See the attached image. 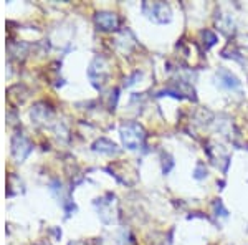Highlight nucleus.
Segmentation results:
<instances>
[{
	"label": "nucleus",
	"mask_w": 248,
	"mask_h": 245,
	"mask_svg": "<svg viewBox=\"0 0 248 245\" xmlns=\"http://www.w3.org/2000/svg\"><path fill=\"white\" fill-rule=\"evenodd\" d=\"M142 10L155 23H167L172 18L170 7L164 2H146L142 5Z\"/></svg>",
	"instance_id": "2"
},
{
	"label": "nucleus",
	"mask_w": 248,
	"mask_h": 245,
	"mask_svg": "<svg viewBox=\"0 0 248 245\" xmlns=\"http://www.w3.org/2000/svg\"><path fill=\"white\" fill-rule=\"evenodd\" d=\"M94 20L101 30H116L119 27L118 15L111 14V12H99V14H96Z\"/></svg>",
	"instance_id": "3"
},
{
	"label": "nucleus",
	"mask_w": 248,
	"mask_h": 245,
	"mask_svg": "<svg viewBox=\"0 0 248 245\" xmlns=\"http://www.w3.org/2000/svg\"><path fill=\"white\" fill-rule=\"evenodd\" d=\"M121 138H123V144L127 149H138V147H141L144 144L146 132H144L141 124L127 123L121 126Z\"/></svg>",
	"instance_id": "1"
},
{
	"label": "nucleus",
	"mask_w": 248,
	"mask_h": 245,
	"mask_svg": "<svg viewBox=\"0 0 248 245\" xmlns=\"http://www.w3.org/2000/svg\"><path fill=\"white\" fill-rule=\"evenodd\" d=\"M217 80H218V86L223 88V90H237L240 88V82L235 75H232L229 70H220L217 73Z\"/></svg>",
	"instance_id": "5"
},
{
	"label": "nucleus",
	"mask_w": 248,
	"mask_h": 245,
	"mask_svg": "<svg viewBox=\"0 0 248 245\" xmlns=\"http://www.w3.org/2000/svg\"><path fill=\"white\" fill-rule=\"evenodd\" d=\"M93 149L99 151V152H105V154H113V152L118 151V149H116V144L108 141V139H99V141H96Z\"/></svg>",
	"instance_id": "6"
},
{
	"label": "nucleus",
	"mask_w": 248,
	"mask_h": 245,
	"mask_svg": "<svg viewBox=\"0 0 248 245\" xmlns=\"http://www.w3.org/2000/svg\"><path fill=\"white\" fill-rule=\"evenodd\" d=\"M30 151H31V144L29 143V139L23 138L22 134L15 136L14 143H12V152H14L15 158H17V159H23Z\"/></svg>",
	"instance_id": "4"
},
{
	"label": "nucleus",
	"mask_w": 248,
	"mask_h": 245,
	"mask_svg": "<svg viewBox=\"0 0 248 245\" xmlns=\"http://www.w3.org/2000/svg\"><path fill=\"white\" fill-rule=\"evenodd\" d=\"M202 35H203V40L207 38V45H205V48H210L212 45H215V42H217V35L212 33L210 30H205Z\"/></svg>",
	"instance_id": "7"
}]
</instances>
